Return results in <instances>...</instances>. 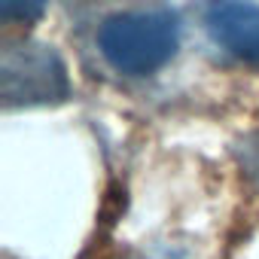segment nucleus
Segmentation results:
<instances>
[{
	"label": "nucleus",
	"mask_w": 259,
	"mask_h": 259,
	"mask_svg": "<svg viewBox=\"0 0 259 259\" xmlns=\"http://www.w3.org/2000/svg\"><path fill=\"white\" fill-rule=\"evenodd\" d=\"M180 46L177 16L168 10L116 13L98 28V49L125 76H147L165 67Z\"/></svg>",
	"instance_id": "f257e3e1"
},
{
	"label": "nucleus",
	"mask_w": 259,
	"mask_h": 259,
	"mask_svg": "<svg viewBox=\"0 0 259 259\" xmlns=\"http://www.w3.org/2000/svg\"><path fill=\"white\" fill-rule=\"evenodd\" d=\"M70 95V79L61 55L46 43H16L0 58V98L7 107L61 104Z\"/></svg>",
	"instance_id": "f03ea898"
},
{
	"label": "nucleus",
	"mask_w": 259,
	"mask_h": 259,
	"mask_svg": "<svg viewBox=\"0 0 259 259\" xmlns=\"http://www.w3.org/2000/svg\"><path fill=\"white\" fill-rule=\"evenodd\" d=\"M204 28L229 55L259 64V4L250 0H210Z\"/></svg>",
	"instance_id": "7ed1b4c3"
},
{
	"label": "nucleus",
	"mask_w": 259,
	"mask_h": 259,
	"mask_svg": "<svg viewBox=\"0 0 259 259\" xmlns=\"http://www.w3.org/2000/svg\"><path fill=\"white\" fill-rule=\"evenodd\" d=\"M46 4L49 0H0V19L31 25L46 13Z\"/></svg>",
	"instance_id": "20e7f679"
},
{
	"label": "nucleus",
	"mask_w": 259,
	"mask_h": 259,
	"mask_svg": "<svg viewBox=\"0 0 259 259\" xmlns=\"http://www.w3.org/2000/svg\"><path fill=\"white\" fill-rule=\"evenodd\" d=\"M244 168H247V174L259 183V135H253L247 144H244Z\"/></svg>",
	"instance_id": "39448f33"
}]
</instances>
